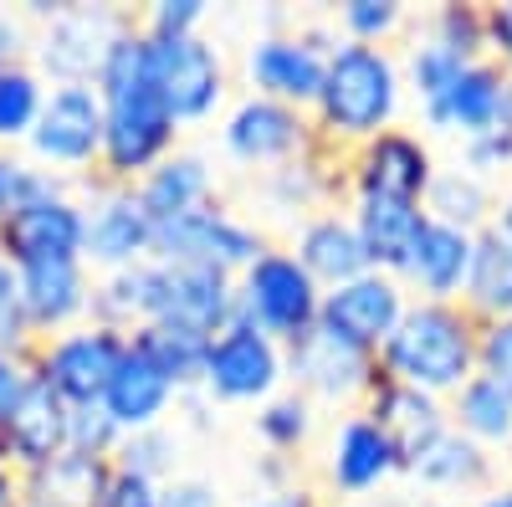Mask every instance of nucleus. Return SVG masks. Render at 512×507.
Instances as JSON below:
<instances>
[{"label": "nucleus", "mask_w": 512, "mask_h": 507, "mask_svg": "<svg viewBox=\"0 0 512 507\" xmlns=\"http://www.w3.org/2000/svg\"><path fill=\"white\" fill-rule=\"evenodd\" d=\"M251 482H256V492H282V487H297V461H287V456H256L251 461Z\"/></svg>", "instance_id": "obj_54"}, {"label": "nucleus", "mask_w": 512, "mask_h": 507, "mask_svg": "<svg viewBox=\"0 0 512 507\" xmlns=\"http://www.w3.org/2000/svg\"><path fill=\"white\" fill-rule=\"evenodd\" d=\"M482 323L461 303H410L395 338L379 349V374L395 385L451 400L477 374Z\"/></svg>", "instance_id": "obj_3"}, {"label": "nucleus", "mask_w": 512, "mask_h": 507, "mask_svg": "<svg viewBox=\"0 0 512 507\" xmlns=\"http://www.w3.org/2000/svg\"><path fill=\"white\" fill-rule=\"evenodd\" d=\"M159 507H226V492L205 472H180L159 487Z\"/></svg>", "instance_id": "obj_47"}, {"label": "nucleus", "mask_w": 512, "mask_h": 507, "mask_svg": "<svg viewBox=\"0 0 512 507\" xmlns=\"http://www.w3.org/2000/svg\"><path fill=\"white\" fill-rule=\"evenodd\" d=\"M507 93H512V77L482 57L472 67H461V77L451 82V88L431 103H420L415 118H420V134L425 139H451L456 149L466 139H482L492 129H502V118H507Z\"/></svg>", "instance_id": "obj_20"}, {"label": "nucleus", "mask_w": 512, "mask_h": 507, "mask_svg": "<svg viewBox=\"0 0 512 507\" xmlns=\"http://www.w3.org/2000/svg\"><path fill=\"white\" fill-rule=\"evenodd\" d=\"M26 159L67 185L98 180L103 159V98L98 88H52L41 103V118L26 139Z\"/></svg>", "instance_id": "obj_9"}, {"label": "nucleus", "mask_w": 512, "mask_h": 507, "mask_svg": "<svg viewBox=\"0 0 512 507\" xmlns=\"http://www.w3.org/2000/svg\"><path fill=\"white\" fill-rule=\"evenodd\" d=\"M400 477H405V461H400L395 441L364 410H349L333 420L328 451H323V487L333 492V507L338 502H369Z\"/></svg>", "instance_id": "obj_15"}, {"label": "nucleus", "mask_w": 512, "mask_h": 507, "mask_svg": "<svg viewBox=\"0 0 512 507\" xmlns=\"http://www.w3.org/2000/svg\"><path fill=\"white\" fill-rule=\"evenodd\" d=\"M82 205H88V236H82V262L93 277L128 272L154 262V221L139 205L134 185H82Z\"/></svg>", "instance_id": "obj_14"}, {"label": "nucleus", "mask_w": 512, "mask_h": 507, "mask_svg": "<svg viewBox=\"0 0 512 507\" xmlns=\"http://www.w3.org/2000/svg\"><path fill=\"white\" fill-rule=\"evenodd\" d=\"M149 323L185 328L195 338H216L236 323V277L216 267H180V262H154V303ZM144 323V328H149Z\"/></svg>", "instance_id": "obj_19"}, {"label": "nucleus", "mask_w": 512, "mask_h": 507, "mask_svg": "<svg viewBox=\"0 0 512 507\" xmlns=\"http://www.w3.org/2000/svg\"><path fill=\"white\" fill-rule=\"evenodd\" d=\"M472 507H512V477H507V482H497L492 492H482Z\"/></svg>", "instance_id": "obj_58"}, {"label": "nucleus", "mask_w": 512, "mask_h": 507, "mask_svg": "<svg viewBox=\"0 0 512 507\" xmlns=\"http://www.w3.org/2000/svg\"><path fill=\"white\" fill-rule=\"evenodd\" d=\"M492 231L512 241V185H507V190H497V210H492Z\"/></svg>", "instance_id": "obj_57"}, {"label": "nucleus", "mask_w": 512, "mask_h": 507, "mask_svg": "<svg viewBox=\"0 0 512 507\" xmlns=\"http://www.w3.org/2000/svg\"><path fill=\"white\" fill-rule=\"evenodd\" d=\"M338 507H400V502H384V497H369V502H338Z\"/></svg>", "instance_id": "obj_59"}, {"label": "nucleus", "mask_w": 512, "mask_h": 507, "mask_svg": "<svg viewBox=\"0 0 512 507\" xmlns=\"http://www.w3.org/2000/svg\"><path fill=\"white\" fill-rule=\"evenodd\" d=\"M185 390L169 379L149 354H139L134 344H128L118 374L108 379V390H103V415L118 426V436H139V431H154V426H169L180 410Z\"/></svg>", "instance_id": "obj_22"}, {"label": "nucleus", "mask_w": 512, "mask_h": 507, "mask_svg": "<svg viewBox=\"0 0 512 507\" xmlns=\"http://www.w3.org/2000/svg\"><path fill=\"white\" fill-rule=\"evenodd\" d=\"M241 507H323V497L313 492V487H282V492H256L251 502H241Z\"/></svg>", "instance_id": "obj_55"}, {"label": "nucleus", "mask_w": 512, "mask_h": 507, "mask_svg": "<svg viewBox=\"0 0 512 507\" xmlns=\"http://www.w3.org/2000/svg\"><path fill=\"white\" fill-rule=\"evenodd\" d=\"M272 241L267 231L236 216L231 205H205V210H190L180 221H164L154 226V262H180V267H216V272H231L241 277L256 257H262Z\"/></svg>", "instance_id": "obj_12"}, {"label": "nucleus", "mask_w": 512, "mask_h": 507, "mask_svg": "<svg viewBox=\"0 0 512 507\" xmlns=\"http://www.w3.org/2000/svg\"><path fill=\"white\" fill-rule=\"evenodd\" d=\"M410 303H415V298L405 292L400 277L369 267L364 277L338 282V287L323 292L318 328H328L333 338H344V344H354V349H364V354L379 359V349L395 338V328H400V318L410 313Z\"/></svg>", "instance_id": "obj_17"}, {"label": "nucleus", "mask_w": 512, "mask_h": 507, "mask_svg": "<svg viewBox=\"0 0 512 507\" xmlns=\"http://www.w3.org/2000/svg\"><path fill=\"white\" fill-rule=\"evenodd\" d=\"M349 221L364 241V257L374 272H390L400 277L405 262H410V251L425 231V205L420 200H390V195H349Z\"/></svg>", "instance_id": "obj_26"}, {"label": "nucleus", "mask_w": 512, "mask_h": 507, "mask_svg": "<svg viewBox=\"0 0 512 507\" xmlns=\"http://www.w3.org/2000/svg\"><path fill=\"white\" fill-rule=\"evenodd\" d=\"M461 67H472V62H461V57H451L446 47H436L425 31H415V41L405 47V57H400V72H405V93L415 98V108L420 103H431V98H441L451 82L461 77Z\"/></svg>", "instance_id": "obj_41"}, {"label": "nucleus", "mask_w": 512, "mask_h": 507, "mask_svg": "<svg viewBox=\"0 0 512 507\" xmlns=\"http://www.w3.org/2000/svg\"><path fill=\"white\" fill-rule=\"evenodd\" d=\"M113 467H118V472H134V477H144V482H154V487H164L169 477L185 472V436H180V426L169 420V426L123 436L118 451H113Z\"/></svg>", "instance_id": "obj_38"}, {"label": "nucleus", "mask_w": 512, "mask_h": 507, "mask_svg": "<svg viewBox=\"0 0 512 507\" xmlns=\"http://www.w3.org/2000/svg\"><path fill=\"white\" fill-rule=\"evenodd\" d=\"M379 359L333 338L328 328H313L303 333L297 344H287V390H297L303 400H313L318 410L333 405V410H364L374 385H379Z\"/></svg>", "instance_id": "obj_13"}, {"label": "nucleus", "mask_w": 512, "mask_h": 507, "mask_svg": "<svg viewBox=\"0 0 512 507\" xmlns=\"http://www.w3.org/2000/svg\"><path fill=\"white\" fill-rule=\"evenodd\" d=\"M461 308L472 313L477 323H502V318H512V241L497 236L492 226L477 231L472 277H466Z\"/></svg>", "instance_id": "obj_33"}, {"label": "nucleus", "mask_w": 512, "mask_h": 507, "mask_svg": "<svg viewBox=\"0 0 512 507\" xmlns=\"http://www.w3.org/2000/svg\"><path fill=\"white\" fill-rule=\"evenodd\" d=\"M62 185H67V180H57V175H47L41 164H31L26 149H0V221L16 216V210L31 205V200L62 190Z\"/></svg>", "instance_id": "obj_43"}, {"label": "nucleus", "mask_w": 512, "mask_h": 507, "mask_svg": "<svg viewBox=\"0 0 512 507\" xmlns=\"http://www.w3.org/2000/svg\"><path fill=\"white\" fill-rule=\"evenodd\" d=\"M472 246H477V236L441 226V221H425L410 262L400 272L405 292L415 303H461L466 277H472Z\"/></svg>", "instance_id": "obj_25"}, {"label": "nucleus", "mask_w": 512, "mask_h": 507, "mask_svg": "<svg viewBox=\"0 0 512 507\" xmlns=\"http://www.w3.org/2000/svg\"><path fill=\"white\" fill-rule=\"evenodd\" d=\"M0 349H16V354H31L36 338L26 328V313H21V272L0 257Z\"/></svg>", "instance_id": "obj_46"}, {"label": "nucleus", "mask_w": 512, "mask_h": 507, "mask_svg": "<svg viewBox=\"0 0 512 507\" xmlns=\"http://www.w3.org/2000/svg\"><path fill=\"white\" fill-rule=\"evenodd\" d=\"M0 461H6V446H0Z\"/></svg>", "instance_id": "obj_62"}, {"label": "nucleus", "mask_w": 512, "mask_h": 507, "mask_svg": "<svg viewBox=\"0 0 512 507\" xmlns=\"http://www.w3.org/2000/svg\"><path fill=\"white\" fill-rule=\"evenodd\" d=\"M47 93H52L47 77H41L31 62L0 67V149H26Z\"/></svg>", "instance_id": "obj_37"}, {"label": "nucleus", "mask_w": 512, "mask_h": 507, "mask_svg": "<svg viewBox=\"0 0 512 507\" xmlns=\"http://www.w3.org/2000/svg\"><path fill=\"white\" fill-rule=\"evenodd\" d=\"M0 446H6V461H11L21 477L52 467V461L72 446V405H62V400L31 374L26 395L16 400V410H11L6 426H0Z\"/></svg>", "instance_id": "obj_23"}, {"label": "nucleus", "mask_w": 512, "mask_h": 507, "mask_svg": "<svg viewBox=\"0 0 512 507\" xmlns=\"http://www.w3.org/2000/svg\"><path fill=\"white\" fill-rule=\"evenodd\" d=\"M338 41H344V36H338V26H292V31L287 26H272L262 36H251V47L241 57L246 93L313 113V103L323 93L328 57H333Z\"/></svg>", "instance_id": "obj_5"}, {"label": "nucleus", "mask_w": 512, "mask_h": 507, "mask_svg": "<svg viewBox=\"0 0 512 507\" xmlns=\"http://www.w3.org/2000/svg\"><path fill=\"white\" fill-rule=\"evenodd\" d=\"M118 426L93 405V410H72V451H88V456H103V461H113V451H118Z\"/></svg>", "instance_id": "obj_48"}, {"label": "nucleus", "mask_w": 512, "mask_h": 507, "mask_svg": "<svg viewBox=\"0 0 512 507\" xmlns=\"http://www.w3.org/2000/svg\"><path fill=\"white\" fill-rule=\"evenodd\" d=\"M492 210H497V185H487L482 175H472L466 164H441L431 190H425V216L456 226L466 236H477L492 226Z\"/></svg>", "instance_id": "obj_32"}, {"label": "nucleus", "mask_w": 512, "mask_h": 507, "mask_svg": "<svg viewBox=\"0 0 512 507\" xmlns=\"http://www.w3.org/2000/svg\"><path fill=\"white\" fill-rule=\"evenodd\" d=\"M405 72L390 47H359V41H338L323 93L313 103V129L323 149H359L379 139L384 129H400L405 113Z\"/></svg>", "instance_id": "obj_2"}, {"label": "nucleus", "mask_w": 512, "mask_h": 507, "mask_svg": "<svg viewBox=\"0 0 512 507\" xmlns=\"http://www.w3.org/2000/svg\"><path fill=\"white\" fill-rule=\"evenodd\" d=\"M134 26L123 6H57L31 31V67L47 88H93L113 41Z\"/></svg>", "instance_id": "obj_6"}, {"label": "nucleus", "mask_w": 512, "mask_h": 507, "mask_svg": "<svg viewBox=\"0 0 512 507\" xmlns=\"http://www.w3.org/2000/svg\"><path fill=\"white\" fill-rule=\"evenodd\" d=\"M134 195H139V205L149 210L154 226L180 221V216H190V210L216 205V169H210V154L180 144L164 164H154L149 175L134 185Z\"/></svg>", "instance_id": "obj_29"}, {"label": "nucleus", "mask_w": 512, "mask_h": 507, "mask_svg": "<svg viewBox=\"0 0 512 507\" xmlns=\"http://www.w3.org/2000/svg\"><path fill=\"white\" fill-rule=\"evenodd\" d=\"M21 502H26V477L11 461H0V507H21Z\"/></svg>", "instance_id": "obj_56"}, {"label": "nucleus", "mask_w": 512, "mask_h": 507, "mask_svg": "<svg viewBox=\"0 0 512 507\" xmlns=\"http://www.w3.org/2000/svg\"><path fill=\"white\" fill-rule=\"evenodd\" d=\"M364 415L395 441V451H400V461H405V472L451 431L446 400L425 395V390H410V385H395V379H379L374 395H369V405H364Z\"/></svg>", "instance_id": "obj_24"}, {"label": "nucleus", "mask_w": 512, "mask_h": 507, "mask_svg": "<svg viewBox=\"0 0 512 507\" xmlns=\"http://www.w3.org/2000/svg\"><path fill=\"white\" fill-rule=\"evenodd\" d=\"M410 507H456V502H441V497H415Z\"/></svg>", "instance_id": "obj_60"}, {"label": "nucleus", "mask_w": 512, "mask_h": 507, "mask_svg": "<svg viewBox=\"0 0 512 507\" xmlns=\"http://www.w3.org/2000/svg\"><path fill=\"white\" fill-rule=\"evenodd\" d=\"M82 236H88V205L77 185H62L0 221V257L11 267L82 262Z\"/></svg>", "instance_id": "obj_16"}, {"label": "nucleus", "mask_w": 512, "mask_h": 507, "mask_svg": "<svg viewBox=\"0 0 512 507\" xmlns=\"http://www.w3.org/2000/svg\"><path fill=\"white\" fill-rule=\"evenodd\" d=\"M323 313V287L308 277V267L292 257V246H267L241 277H236V318L256 333L297 344L303 333L318 328Z\"/></svg>", "instance_id": "obj_4"}, {"label": "nucleus", "mask_w": 512, "mask_h": 507, "mask_svg": "<svg viewBox=\"0 0 512 507\" xmlns=\"http://www.w3.org/2000/svg\"><path fill=\"white\" fill-rule=\"evenodd\" d=\"M338 185H344V164L333 169V149H313L308 159H292L282 169H267V175H262V200H267V210L287 216L292 231H297L308 216H318V210H333V190Z\"/></svg>", "instance_id": "obj_30"}, {"label": "nucleus", "mask_w": 512, "mask_h": 507, "mask_svg": "<svg viewBox=\"0 0 512 507\" xmlns=\"http://www.w3.org/2000/svg\"><path fill=\"white\" fill-rule=\"evenodd\" d=\"M287 390V349L277 338L256 333L251 323H231L205 344V364H200V395L210 405L226 410H256L272 395Z\"/></svg>", "instance_id": "obj_8"}, {"label": "nucleus", "mask_w": 512, "mask_h": 507, "mask_svg": "<svg viewBox=\"0 0 512 507\" xmlns=\"http://www.w3.org/2000/svg\"><path fill=\"white\" fill-rule=\"evenodd\" d=\"M205 16V0H154V6H144V16H134V26L144 36H200Z\"/></svg>", "instance_id": "obj_44"}, {"label": "nucleus", "mask_w": 512, "mask_h": 507, "mask_svg": "<svg viewBox=\"0 0 512 507\" xmlns=\"http://www.w3.org/2000/svg\"><path fill=\"white\" fill-rule=\"evenodd\" d=\"M487 57L512 77V0L487 6Z\"/></svg>", "instance_id": "obj_52"}, {"label": "nucleus", "mask_w": 512, "mask_h": 507, "mask_svg": "<svg viewBox=\"0 0 512 507\" xmlns=\"http://www.w3.org/2000/svg\"><path fill=\"white\" fill-rule=\"evenodd\" d=\"M108 472H113V461L67 446L52 467H41V472L26 477V497L57 502V507H93V497H98V487L108 482Z\"/></svg>", "instance_id": "obj_35"}, {"label": "nucleus", "mask_w": 512, "mask_h": 507, "mask_svg": "<svg viewBox=\"0 0 512 507\" xmlns=\"http://www.w3.org/2000/svg\"><path fill=\"white\" fill-rule=\"evenodd\" d=\"M21 507H57V502H41V497H26Z\"/></svg>", "instance_id": "obj_61"}, {"label": "nucleus", "mask_w": 512, "mask_h": 507, "mask_svg": "<svg viewBox=\"0 0 512 507\" xmlns=\"http://www.w3.org/2000/svg\"><path fill=\"white\" fill-rule=\"evenodd\" d=\"M420 31L446 47L461 62H482L487 57V6H466V0H446L420 21Z\"/></svg>", "instance_id": "obj_40"}, {"label": "nucleus", "mask_w": 512, "mask_h": 507, "mask_svg": "<svg viewBox=\"0 0 512 507\" xmlns=\"http://www.w3.org/2000/svg\"><path fill=\"white\" fill-rule=\"evenodd\" d=\"M292 257L308 267V277L328 292L338 282H354L369 272V257H364V241L349 221V210H318V216H308L303 226L292 231Z\"/></svg>", "instance_id": "obj_28"}, {"label": "nucleus", "mask_w": 512, "mask_h": 507, "mask_svg": "<svg viewBox=\"0 0 512 507\" xmlns=\"http://www.w3.org/2000/svg\"><path fill=\"white\" fill-rule=\"evenodd\" d=\"M477 374L502 379L512 390V318L502 323H482V344H477Z\"/></svg>", "instance_id": "obj_49"}, {"label": "nucleus", "mask_w": 512, "mask_h": 507, "mask_svg": "<svg viewBox=\"0 0 512 507\" xmlns=\"http://www.w3.org/2000/svg\"><path fill=\"white\" fill-rule=\"evenodd\" d=\"M31 57V21L21 11H0V67Z\"/></svg>", "instance_id": "obj_53"}, {"label": "nucleus", "mask_w": 512, "mask_h": 507, "mask_svg": "<svg viewBox=\"0 0 512 507\" xmlns=\"http://www.w3.org/2000/svg\"><path fill=\"white\" fill-rule=\"evenodd\" d=\"M128 344H134L139 354H149L185 395L200 390V364H205V344H210V338H195V333H185V328L149 323V328H134V333H128Z\"/></svg>", "instance_id": "obj_39"}, {"label": "nucleus", "mask_w": 512, "mask_h": 507, "mask_svg": "<svg viewBox=\"0 0 512 507\" xmlns=\"http://www.w3.org/2000/svg\"><path fill=\"white\" fill-rule=\"evenodd\" d=\"M144 57H149L154 88L180 129H200L216 113H226L231 67L205 31L200 36H144Z\"/></svg>", "instance_id": "obj_7"}, {"label": "nucleus", "mask_w": 512, "mask_h": 507, "mask_svg": "<svg viewBox=\"0 0 512 507\" xmlns=\"http://www.w3.org/2000/svg\"><path fill=\"white\" fill-rule=\"evenodd\" d=\"M410 487H420L425 497H482L502 482V467H497V456L477 441H466L461 431H446L431 451H425L415 467L405 472Z\"/></svg>", "instance_id": "obj_27"}, {"label": "nucleus", "mask_w": 512, "mask_h": 507, "mask_svg": "<svg viewBox=\"0 0 512 507\" xmlns=\"http://www.w3.org/2000/svg\"><path fill=\"white\" fill-rule=\"evenodd\" d=\"M451 410V431H461L466 441L487 446L492 456H512V390L502 379H487V374H472L466 385L446 400Z\"/></svg>", "instance_id": "obj_31"}, {"label": "nucleus", "mask_w": 512, "mask_h": 507, "mask_svg": "<svg viewBox=\"0 0 512 507\" xmlns=\"http://www.w3.org/2000/svg\"><path fill=\"white\" fill-rule=\"evenodd\" d=\"M436 149L420 129H384L379 139L344 154V185L349 195H390V200H420L436 180Z\"/></svg>", "instance_id": "obj_18"}, {"label": "nucleus", "mask_w": 512, "mask_h": 507, "mask_svg": "<svg viewBox=\"0 0 512 507\" xmlns=\"http://www.w3.org/2000/svg\"><path fill=\"white\" fill-rule=\"evenodd\" d=\"M456 164H466L472 175H482L487 185H502L512 175V129H492L482 139H466L456 149Z\"/></svg>", "instance_id": "obj_45"}, {"label": "nucleus", "mask_w": 512, "mask_h": 507, "mask_svg": "<svg viewBox=\"0 0 512 507\" xmlns=\"http://www.w3.org/2000/svg\"><path fill=\"white\" fill-rule=\"evenodd\" d=\"M21 272V313L31 338H57L77 323L93 318V272L88 262H36V267H16Z\"/></svg>", "instance_id": "obj_21"}, {"label": "nucleus", "mask_w": 512, "mask_h": 507, "mask_svg": "<svg viewBox=\"0 0 512 507\" xmlns=\"http://www.w3.org/2000/svg\"><path fill=\"white\" fill-rule=\"evenodd\" d=\"M251 436H256V446H262L267 456L297 461V456L308 451V441L318 436V405L303 400L297 390H282V395H272L267 405H256Z\"/></svg>", "instance_id": "obj_34"}, {"label": "nucleus", "mask_w": 512, "mask_h": 507, "mask_svg": "<svg viewBox=\"0 0 512 507\" xmlns=\"http://www.w3.org/2000/svg\"><path fill=\"white\" fill-rule=\"evenodd\" d=\"M123 354H128V333L88 318V323H77V328H67L57 338H41V344L31 349V374L62 405L93 410V405H103V390H108V379L118 374Z\"/></svg>", "instance_id": "obj_10"}, {"label": "nucleus", "mask_w": 512, "mask_h": 507, "mask_svg": "<svg viewBox=\"0 0 512 507\" xmlns=\"http://www.w3.org/2000/svg\"><path fill=\"white\" fill-rule=\"evenodd\" d=\"M149 303H154V262L128 267V272H108V277L93 282V323H108L118 333L144 328Z\"/></svg>", "instance_id": "obj_36"}, {"label": "nucleus", "mask_w": 512, "mask_h": 507, "mask_svg": "<svg viewBox=\"0 0 512 507\" xmlns=\"http://www.w3.org/2000/svg\"><path fill=\"white\" fill-rule=\"evenodd\" d=\"M98 98H103V159L98 180L103 185H139L154 164H164L180 149V123L164 108L149 57H144V31L128 26L98 72Z\"/></svg>", "instance_id": "obj_1"}, {"label": "nucleus", "mask_w": 512, "mask_h": 507, "mask_svg": "<svg viewBox=\"0 0 512 507\" xmlns=\"http://www.w3.org/2000/svg\"><path fill=\"white\" fill-rule=\"evenodd\" d=\"M221 154L241 169H282L292 159H308L318 144V129H313V113L303 108H287V103H272V98H256V93H241L226 103L221 113Z\"/></svg>", "instance_id": "obj_11"}, {"label": "nucleus", "mask_w": 512, "mask_h": 507, "mask_svg": "<svg viewBox=\"0 0 512 507\" xmlns=\"http://www.w3.org/2000/svg\"><path fill=\"white\" fill-rule=\"evenodd\" d=\"M333 26L344 41H359V47H390L405 31V6L400 0H344Z\"/></svg>", "instance_id": "obj_42"}, {"label": "nucleus", "mask_w": 512, "mask_h": 507, "mask_svg": "<svg viewBox=\"0 0 512 507\" xmlns=\"http://www.w3.org/2000/svg\"><path fill=\"white\" fill-rule=\"evenodd\" d=\"M31 385V354H16V349H0V426L11 420L16 400L26 395Z\"/></svg>", "instance_id": "obj_51"}, {"label": "nucleus", "mask_w": 512, "mask_h": 507, "mask_svg": "<svg viewBox=\"0 0 512 507\" xmlns=\"http://www.w3.org/2000/svg\"><path fill=\"white\" fill-rule=\"evenodd\" d=\"M93 507H159V487L144 482V477H134V472H118L113 467L108 482L98 487Z\"/></svg>", "instance_id": "obj_50"}]
</instances>
